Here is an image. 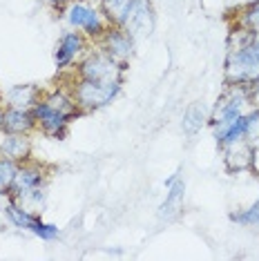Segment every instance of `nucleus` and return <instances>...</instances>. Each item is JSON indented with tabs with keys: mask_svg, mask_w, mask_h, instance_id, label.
Returning a JSON list of instances; mask_svg holds the SVG:
<instances>
[{
	"mask_svg": "<svg viewBox=\"0 0 259 261\" xmlns=\"http://www.w3.org/2000/svg\"><path fill=\"white\" fill-rule=\"evenodd\" d=\"M58 83L69 87V92H72V96L83 116L108 108L110 103H114L116 96L123 90V85H108V83H94L87 79H79L72 69L58 74Z\"/></svg>",
	"mask_w": 259,
	"mask_h": 261,
	"instance_id": "7ed1b4c3",
	"label": "nucleus"
},
{
	"mask_svg": "<svg viewBox=\"0 0 259 261\" xmlns=\"http://www.w3.org/2000/svg\"><path fill=\"white\" fill-rule=\"evenodd\" d=\"M49 174H51V170L47 168L45 163L36 161V159H29L25 163H18V170H16V179H14V186H11L9 197H18V194L27 192V190L47 188Z\"/></svg>",
	"mask_w": 259,
	"mask_h": 261,
	"instance_id": "1a4fd4ad",
	"label": "nucleus"
},
{
	"mask_svg": "<svg viewBox=\"0 0 259 261\" xmlns=\"http://www.w3.org/2000/svg\"><path fill=\"white\" fill-rule=\"evenodd\" d=\"M252 110H255V105L250 98V85H223L208 118V125L213 129L217 145L244 139L246 116Z\"/></svg>",
	"mask_w": 259,
	"mask_h": 261,
	"instance_id": "f257e3e1",
	"label": "nucleus"
},
{
	"mask_svg": "<svg viewBox=\"0 0 259 261\" xmlns=\"http://www.w3.org/2000/svg\"><path fill=\"white\" fill-rule=\"evenodd\" d=\"M96 45L121 63H130L134 51H137V38H134L125 27H114V25H110L105 29V34Z\"/></svg>",
	"mask_w": 259,
	"mask_h": 261,
	"instance_id": "9d476101",
	"label": "nucleus"
},
{
	"mask_svg": "<svg viewBox=\"0 0 259 261\" xmlns=\"http://www.w3.org/2000/svg\"><path fill=\"white\" fill-rule=\"evenodd\" d=\"M16 170H18V163L0 154V197L3 199L9 197L11 186H14V179H16Z\"/></svg>",
	"mask_w": 259,
	"mask_h": 261,
	"instance_id": "5701e85b",
	"label": "nucleus"
},
{
	"mask_svg": "<svg viewBox=\"0 0 259 261\" xmlns=\"http://www.w3.org/2000/svg\"><path fill=\"white\" fill-rule=\"evenodd\" d=\"M67 3H69V0H45L47 7L54 9V11H58V14H63V9L67 7Z\"/></svg>",
	"mask_w": 259,
	"mask_h": 261,
	"instance_id": "bb28decb",
	"label": "nucleus"
},
{
	"mask_svg": "<svg viewBox=\"0 0 259 261\" xmlns=\"http://www.w3.org/2000/svg\"><path fill=\"white\" fill-rule=\"evenodd\" d=\"M3 110H5V105H0V132H3Z\"/></svg>",
	"mask_w": 259,
	"mask_h": 261,
	"instance_id": "c756f323",
	"label": "nucleus"
},
{
	"mask_svg": "<svg viewBox=\"0 0 259 261\" xmlns=\"http://www.w3.org/2000/svg\"><path fill=\"white\" fill-rule=\"evenodd\" d=\"M134 0H96L98 9H101L103 18L108 20V25L123 27L127 20L130 7H132Z\"/></svg>",
	"mask_w": 259,
	"mask_h": 261,
	"instance_id": "6ab92c4d",
	"label": "nucleus"
},
{
	"mask_svg": "<svg viewBox=\"0 0 259 261\" xmlns=\"http://www.w3.org/2000/svg\"><path fill=\"white\" fill-rule=\"evenodd\" d=\"M230 25H237V27H244V29H250V32L259 34V3L237 11V14H232Z\"/></svg>",
	"mask_w": 259,
	"mask_h": 261,
	"instance_id": "4be33fe9",
	"label": "nucleus"
},
{
	"mask_svg": "<svg viewBox=\"0 0 259 261\" xmlns=\"http://www.w3.org/2000/svg\"><path fill=\"white\" fill-rule=\"evenodd\" d=\"M228 219L239 225V228H257L259 230V199H255L248 207H244V210H232Z\"/></svg>",
	"mask_w": 259,
	"mask_h": 261,
	"instance_id": "412c9836",
	"label": "nucleus"
},
{
	"mask_svg": "<svg viewBox=\"0 0 259 261\" xmlns=\"http://www.w3.org/2000/svg\"><path fill=\"white\" fill-rule=\"evenodd\" d=\"M45 87L36 83H20V85H11L3 90V105L5 108H20V110H32L34 105L43 98Z\"/></svg>",
	"mask_w": 259,
	"mask_h": 261,
	"instance_id": "f8f14e48",
	"label": "nucleus"
},
{
	"mask_svg": "<svg viewBox=\"0 0 259 261\" xmlns=\"http://www.w3.org/2000/svg\"><path fill=\"white\" fill-rule=\"evenodd\" d=\"M3 134H36V121L32 110L5 108L3 110Z\"/></svg>",
	"mask_w": 259,
	"mask_h": 261,
	"instance_id": "2eb2a0df",
	"label": "nucleus"
},
{
	"mask_svg": "<svg viewBox=\"0 0 259 261\" xmlns=\"http://www.w3.org/2000/svg\"><path fill=\"white\" fill-rule=\"evenodd\" d=\"M92 47V40L85 36L83 32L69 27L67 32H63L58 36L56 45H54V65L56 72H69V69L76 67V63L85 56V51Z\"/></svg>",
	"mask_w": 259,
	"mask_h": 261,
	"instance_id": "423d86ee",
	"label": "nucleus"
},
{
	"mask_svg": "<svg viewBox=\"0 0 259 261\" xmlns=\"http://www.w3.org/2000/svg\"><path fill=\"white\" fill-rule=\"evenodd\" d=\"M259 79V34L230 25L223 56V85H252Z\"/></svg>",
	"mask_w": 259,
	"mask_h": 261,
	"instance_id": "f03ea898",
	"label": "nucleus"
},
{
	"mask_svg": "<svg viewBox=\"0 0 259 261\" xmlns=\"http://www.w3.org/2000/svg\"><path fill=\"white\" fill-rule=\"evenodd\" d=\"M250 98H252V105H255V108H259V79L250 85Z\"/></svg>",
	"mask_w": 259,
	"mask_h": 261,
	"instance_id": "c85d7f7f",
	"label": "nucleus"
},
{
	"mask_svg": "<svg viewBox=\"0 0 259 261\" xmlns=\"http://www.w3.org/2000/svg\"><path fill=\"white\" fill-rule=\"evenodd\" d=\"M208 118H210V112L203 105V100H194V103L188 105L184 116H181V129L188 136H194L208 125Z\"/></svg>",
	"mask_w": 259,
	"mask_h": 261,
	"instance_id": "a211bd4d",
	"label": "nucleus"
},
{
	"mask_svg": "<svg viewBox=\"0 0 259 261\" xmlns=\"http://www.w3.org/2000/svg\"><path fill=\"white\" fill-rule=\"evenodd\" d=\"M29 234L38 237L40 241H56L58 237H61V228H58L56 223H51V221H45L43 215H40L36 219V223H34V228H32V232H29Z\"/></svg>",
	"mask_w": 259,
	"mask_h": 261,
	"instance_id": "b1692460",
	"label": "nucleus"
},
{
	"mask_svg": "<svg viewBox=\"0 0 259 261\" xmlns=\"http://www.w3.org/2000/svg\"><path fill=\"white\" fill-rule=\"evenodd\" d=\"M32 114H34V121H36V134H43L47 139H54V141L67 139L72 118H67L61 112H56L54 108H49L43 98L32 108Z\"/></svg>",
	"mask_w": 259,
	"mask_h": 261,
	"instance_id": "0eeeda50",
	"label": "nucleus"
},
{
	"mask_svg": "<svg viewBox=\"0 0 259 261\" xmlns=\"http://www.w3.org/2000/svg\"><path fill=\"white\" fill-rule=\"evenodd\" d=\"M244 139L248 141V143H252V145L259 143V108H255L252 112H248V116H246Z\"/></svg>",
	"mask_w": 259,
	"mask_h": 261,
	"instance_id": "393cba45",
	"label": "nucleus"
},
{
	"mask_svg": "<svg viewBox=\"0 0 259 261\" xmlns=\"http://www.w3.org/2000/svg\"><path fill=\"white\" fill-rule=\"evenodd\" d=\"M63 16L69 27L83 32L92 43H98L105 29L110 27L108 20L103 18L98 5H94L92 0H69L67 7L63 9Z\"/></svg>",
	"mask_w": 259,
	"mask_h": 261,
	"instance_id": "39448f33",
	"label": "nucleus"
},
{
	"mask_svg": "<svg viewBox=\"0 0 259 261\" xmlns=\"http://www.w3.org/2000/svg\"><path fill=\"white\" fill-rule=\"evenodd\" d=\"M0 154L16 163H25L34 159L32 134H3L0 139Z\"/></svg>",
	"mask_w": 259,
	"mask_h": 261,
	"instance_id": "ddd939ff",
	"label": "nucleus"
},
{
	"mask_svg": "<svg viewBox=\"0 0 259 261\" xmlns=\"http://www.w3.org/2000/svg\"><path fill=\"white\" fill-rule=\"evenodd\" d=\"M255 3H259V0H223V9H226L228 16H232V14H237V11L250 7V5H255Z\"/></svg>",
	"mask_w": 259,
	"mask_h": 261,
	"instance_id": "a878e982",
	"label": "nucleus"
},
{
	"mask_svg": "<svg viewBox=\"0 0 259 261\" xmlns=\"http://www.w3.org/2000/svg\"><path fill=\"white\" fill-rule=\"evenodd\" d=\"M184 199H186V181L179 176L172 186L166 188V199L159 205V219L161 221H172L174 217H179V212L184 210Z\"/></svg>",
	"mask_w": 259,
	"mask_h": 261,
	"instance_id": "dca6fc26",
	"label": "nucleus"
},
{
	"mask_svg": "<svg viewBox=\"0 0 259 261\" xmlns=\"http://www.w3.org/2000/svg\"><path fill=\"white\" fill-rule=\"evenodd\" d=\"M0 105H3V90H0Z\"/></svg>",
	"mask_w": 259,
	"mask_h": 261,
	"instance_id": "7c9ffc66",
	"label": "nucleus"
},
{
	"mask_svg": "<svg viewBox=\"0 0 259 261\" xmlns=\"http://www.w3.org/2000/svg\"><path fill=\"white\" fill-rule=\"evenodd\" d=\"M0 212L5 215V219L14 225V228L22 230V232H32L34 223H36V219L40 215H32V212H27L25 207H20L18 203H16L11 197H7L3 201V205H0Z\"/></svg>",
	"mask_w": 259,
	"mask_h": 261,
	"instance_id": "f3484780",
	"label": "nucleus"
},
{
	"mask_svg": "<svg viewBox=\"0 0 259 261\" xmlns=\"http://www.w3.org/2000/svg\"><path fill=\"white\" fill-rule=\"evenodd\" d=\"M154 25H157V11L152 7V0H134L123 27L139 40V38H148L154 32Z\"/></svg>",
	"mask_w": 259,
	"mask_h": 261,
	"instance_id": "9b49d317",
	"label": "nucleus"
},
{
	"mask_svg": "<svg viewBox=\"0 0 259 261\" xmlns=\"http://www.w3.org/2000/svg\"><path fill=\"white\" fill-rule=\"evenodd\" d=\"M72 72L79 79H87L94 83H108V85H123L127 74V63L116 61L114 56H110L105 49H101L96 43L85 51V56L76 63Z\"/></svg>",
	"mask_w": 259,
	"mask_h": 261,
	"instance_id": "20e7f679",
	"label": "nucleus"
},
{
	"mask_svg": "<svg viewBox=\"0 0 259 261\" xmlns=\"http://www.w3.org/2000/svg\"><path fill=\"white\" fill-rule=\"evenodd\" d=\"M250 174H255L259 179V143L255 145V152H252V170H250Z\"/></svg>",
	"mask_w": 259,
	"mask_h": 261,
	"instance_id": "cd10ccee",
	"label": "nucleus"
},
{
	"mask_svg": "<svg viewBox=\"0 0 259 261\" xmlns=\"http://www.w3.org/2000/svg\"><path fill=\"white\" fill-rule=\"evenodd\" d=\"M43 100L49 105V108H54L56 112H61V114H65L67 118H72V121L83 116L81 114V110H79V105H76L74 96H72V92H69V87L63 85V83H58V85L45 90Z\"/></svg>",
	"mask_w": 259,
	"mask_h": 261,
	"instance_id": "4468645a",
	"label": "nucleus"
},
{
	"mask_svg": "<svg viewBox=\"0 0 259 261\" xmlns=\"http://www.w3.org/2000/svg\"><path fill=\"white\" fill-rule=\"evenodd\" d=\"M20 207H25L32 215H43L47 207V188H36V190H27V192L11 197Z\"/></svg>",
	"mask_w": 259,
	"mask_h": 261,
	"instance_id": "aec40b11",
	"label": "nucleus"
},
{
	"mask_svg": "<svg viewBox=\"0 0 259 261\" xmlns=\"http://www.w3.org/2000/svg\"><path fill=\"white\" fill-rule=\"evenodd\" d=\"M221 152V163L228 174H250L252 170V152L255 145L248 143L246 139L228 141V143L219 145Z\"/></svg>",
	"mask_w": 259,
	"mask_h": 261,
	"instance_id": "6e6552de",
	"label": "nucleus"
}]
</instances>
